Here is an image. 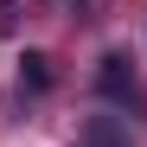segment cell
Listing matches in <instances>:
<instances>
[{
    "label": "cell",
    "instance_id": "cell-1",
    "mask_svg": "<svg viewBox=\"0 0 147 147\" xmlns=\"http://www.w3.org/2000/svg\"><path fill=\"white\" fill-rule=\"evenodd\" d=\"M77 147H128V121L121 115H90L77 128Z\"/></svg>",
    "mask_w": 147,
    "mask_h": 147
},
{
    "label": "cell",
    "instance_id": "cell-2",
    "mask_svg": "<svg viewBox=\"0 0 147 147\" xmlns=\"http://www.w3.org/2000/svg\"><path fill=\"white\" fill-rule=\"evenodd\" d=\"M96 90H102V96H128V90H134V64L121 58V51H109L102 70H96Z\"/></svg>",
    "mask_w": 147,
    "mask_h": 147
},
{
    "label": "cell",
    "instance_id": "cell-3",
    "mask_svg": "<svg viewBox=\"0 0 147 147\" xmlns=\"http://www.w3.org/2000/svg\"><path fill=\"white\" fill-rule=\"evenodd\" d=\"M19 90H26V96H45V90H51V58H45V51H26V58H19Z\"/></svg>",
    "mask_w": 147,
    "mask_h": 147
},
{
    "label": "cell",
    "instance_id": "cell-4",
    "mask_svg": "<svg viewBox=\"0 0 147 147\" xmlns=\"http://www.w3.org/2000/svg\"><path fill=\"white\" fill-rule=\"evenodd\" d=\"M13 26H19V0H0V38H7Z\"/></svg>",
    "mask_w": 147,
    "mask_h": 147
}]
</instances>
